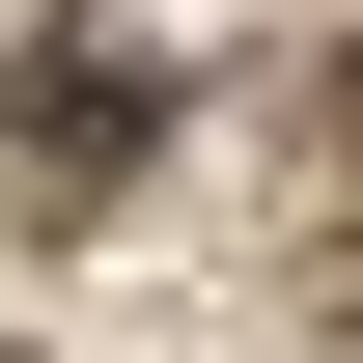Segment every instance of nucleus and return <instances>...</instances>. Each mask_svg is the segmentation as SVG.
<instances>
[{
	"label": "nucleus",
	"mask_w": 363,
	"mask_h": 363,
	"mask_svg": "<svg viewBox=\"0 0 363 363\" xmlns=\"http://www.w3.org/2000/svg\"><path fill=\"white\" fill-rule=\"evenodd\" d=\"M112 140H140L112 56H28V196H112Z\"/></svg>",
	"instance_id": "f257e3e1"
}]
</instances>
